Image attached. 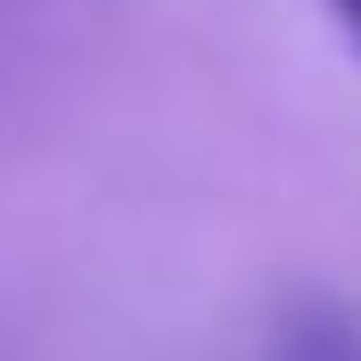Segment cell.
Listing matches in <instances>:
<instances>
[{
    "mask_svg": "<svg viewBox=\"0 0 361 361\" xmlns=\"http://www.w3.org/2000/svg\"><path fill=\"white\" fill-rule=\"evenodd\" d=\"M263 361H361V320L337 304H295L279 329H271Z\"/></svg>",
    "mask_w": 361,
    "mask_h": 361,
    "instance_id": "1",
    "label": "cell"
},
{
    "mask_svg": "<svg viewBox=\"0 0 361 361\" xmlns=\"http://www.w3.org/2000/svg\"><path fill=\"white\" fill-rule=\"evenodd\" d=\"M329 8H337V25H345V33L361 42V0H329Z\"/></svg>",
    "mask_w": 361,
    "mask_h": 361,
    "instance_id": "2",
    "label": "cell"
}]
</instances>
